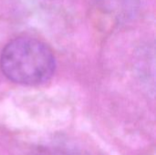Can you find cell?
Returning a JSON list of instances; mask_svg holds the SVG:
<instances>
[{
  "mask_svg": "<svg viewBox=\"0 0 156 155\" xmlns=\"http://www.w3.org/2000/svg\"><path fill=\"white\" fill-rule=\"evenodd\" d=\"M0 67L5 76L16 83L38 85L53 76L56 60L45 43L34 37H19L3 48Z\"/></svg>",
  "mask_w": 156,
  "mask_h": 155,
  "instance_id": "1",
  "label": "cell"
}]
</instances>
